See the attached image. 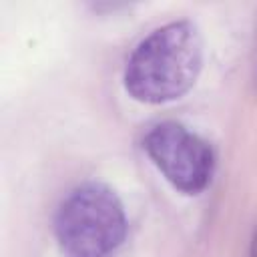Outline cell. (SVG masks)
Segmentation results:
<instances>
[{"mask_svg":"<svg viewBox=\"0 0 257 257\" xmlns=\"http://www.w3.org/2000/svg\"><path fill=\"white\" fill-rule=\"evenodd\" d=\"M143 149L161 175L181 193L199 195L211 185L215 173L213 147L179 120L153 124Z\"/></svg>","mask_w":257,"mask_h":257,"instance_id":"3","label":"cell"},{"mask_svg":"<svg viewBox=\"0 0 257 257\" xmlns=\"http://www.w3.org/2000/svg\"><path fill=\"white\" fill-rule=\"evenodd\" d=\"M126 231L120 197L98 181L74 187L54 213V237L62 257H108L122 245Z\"/></svg>","mask_w":257,"mask_h":257,"instance_id":"2","label":"cell"},{"mask_svg":"<svg viewBox=\"0 0 257 257\" xmlns=\"http://www.w3.org/2000/svg\"><path fill=\"white\" fill-rule=\"evenodd\" d=\"M247 257H257V223L251 231V239H249V249H247Z\"/></svg>","mask_w":257,"mask_h":257,"instance_id":"4","label":"cell"},{"mask_svg":"<svg viewBox=\"0 0 257 257\" xmlns=\"http://www.w3.org/2000/svg\"><path fill=\"white\" fill-rule=\"evenodd\" d=\"M253 90L257 92V60H255V70H253Z\"/></svg>","mask_w":257,"mask_h":257,"instance_id":"5","label":"cell"},{"mask_svg":"<svg viewBox=\"0 0 257 257\" xmlns=\"http://www.w3.org/2000/svg\"><path fill=\"white\" fill-rule=\"evenodd\" d=\"M205 58L199 26L179 18L151 30L126 58L124 90L139 102L165 104L185 96L197 82Z\"/></svg>","mask_w":257,"mask_h":257,"instance_id":"1","label":"cell"}]
</instances>
